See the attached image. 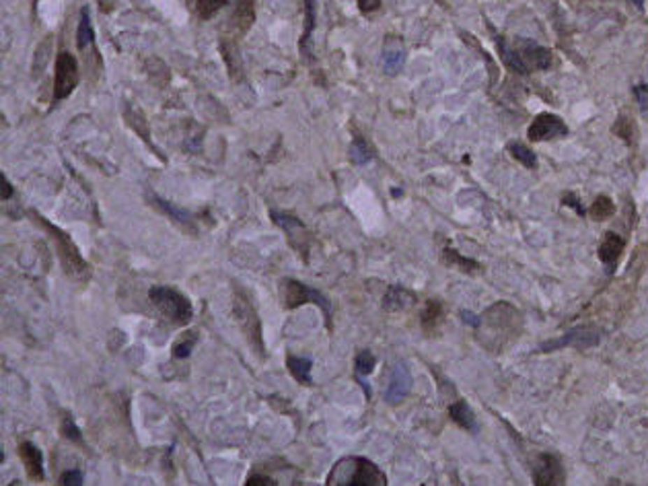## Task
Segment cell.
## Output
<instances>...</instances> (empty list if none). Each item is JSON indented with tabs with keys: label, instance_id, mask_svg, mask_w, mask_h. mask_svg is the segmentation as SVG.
<instances>
[{
	"label": "cell",
	"instance_id": "cell-1",
	"mask_svg": "<svg viewBox=\"0 0 648 486\" xmlns=\"http://www.w3.org/2000/svg\"><path fill=\"white\" fill-rule=\"evenodd\" d=\"M329 486H385V474L366 457H344L327 476Z\"/></svg>",
	"mask_w": 648,
	"mask_h": 486
},
{
	"label": "cell",
	"instance_id": "cell-2",
	"mask_svg": "<svg viewBox=\"0 0 648 486\" xmlns=\"http://www.w3.org/2000/svg\"><path fill=\"white\" fill-rule=\"evenodd\" d=\"M231 2L235 4V13L229 17V27L233 29V34L243 36L253 25V19H255V6L253 4H255V0H189L192 10L202 21H210L216 13H220Z\"/></svg>",
	"mask_w": 648,
	"mask_h": 486
},
{
	"label": "cell",
	"instance_id": "cell-3",
	"mask_svg": "<svg viewBox=\"0 0 648 486\" xmlns=\"http://www.w3.org/2000/svg\"><path fill=\"white\" fill-rule=\"evenodd\" d=\"M37 219V223L41 224L52 237H54V241H56V250H58V258H60V262H62V268H64V272L72 276L74 280H87L89 278V274H91V270H89V264L82 260V256H80V252H78V248L72 243V239L64 233V231H60L56 224L48 223L43 217H39V215H34Z\"/></svg>",
	"mask_w": 648,
	"mask_h": 486
},
{
	"label": "cell",
	"instance_id": "cell-4",
	"mask_svg": "<svg viewBox=\"0 0 648 486\" xmlns=\"http://www.w3.org/2000/svg\"><path fill=\"white\" fill-rule=\"evenodd\" d=\"M148 299L171 324L183 326L194 315V309H192L189 299L185 295H181L180 291L171 289V287H161V285L152 287L148 291Z\"/></svg>",
	"mask_w": 648,
	"mask_h": 486
},
{
	"label": "cell",
	"instance_id": "cell-5",
	"mask_svg": "<svg viewBox=\"0 0 648 486\" xmlns=\"http://www.w3.org/2000/svg\"><path fill=\"white\" fill-rule=\"evenodd\" d=\"M233 313L237 317V324L241 326L243 334L247 338L250 346L253 350L264 357V340H261V324H259V317L255 313V309L252 307V303L247 301V297L243 293H237L235 299H233Z\"/></svg>",
	"mask_w": 648,
	"mask_h": 486
},
{
	"label": "cell",
	"instance_id": "cell-6",
	"mask_svg": "<svg viewBox=\"0 0 648 486\" xmlns=\"http://www.w3.org/2000/svg\"><path fill=\"white\" fill-rule=\"evenodd\" d=\"M78 85V62L71 52H60L54 66V99L62 101L71 97Z\"/></svg>",
	"mask_w": 648,
	"mask_h": 486
},
{
	"label": "cell",
	"instance_id": "cell-7",
	"mask_svg": "<svg viewBox=\"0 0 648 486\" xmlns=\"http://www.w3.org/2000/svg\"><path fill=\"white\" fill-rule=\"evenodd\" d=\"M282 299L288 309H294L303 303H317L325 313V320L329 322V305L322 293L309 289L307 285L298 283V280H285L282 283Z\"/></svg>",
	"mask_w": 648,
	"mask_h": 486
},
{
	"label": "cell",
	"instance_id": "cell-8",
	"mask_svg": "<svg viewBox=\"0 0 648 486\" xmlns=\"http://www.w3.org/2000/svg\"><path fill=\"white\" fill-rule=\"evenodd\" d=\"M568 134V126L564 124L562 117L554 115V113H540L535 115V120L531 122L527 136L533 143H543V141H552V138H562Z\"/></svg>",
	"mask_w": 648,
	"mask_h": 486
},
{
	"label": "cell",
	"instance_id": "cell-9",
	"mask_svg": "<svg viewBox=\"0 0 648 486\" xmlns=\"http://www.w3.org/2000/svg\"><path fill=\"white\" fill-rule=\"evenodd\" d=\"M514 50L519 52L527 71H545L552 66V52L531 39H517Z\"/></svg>",
	"mask_w": 648,
	"mask_h": 486
},
{
	"label": "cell",
	"instance_id": "cell-10",
	"mask_svg": "<svg viewBox=\"0 0 648 486\" xmlns=\"http://www.w3.org/2000/svg\"><path fill=\"white\" fill-rule=\"evenodd\" d=\"M533 483L538 486L564 485V468L556 455L543 453L533 466Z\"/></svg>",
	"mask_w": 648,
	"mask_h": 486
},
{
	"label": "cell",
	"instance_id": "cell-11",
	"mask_svg": "<svg viewBox=\"0 0 648 486\" xmlns=\"http://www.w3.org/2000/svg\"><path fill=\"white\" fill-rule=\"evenodd\" d=\"M412 389V373L410 369L403 365V363H397L396 367L391 369L389 375V385H387V392H385V400L389 404H397L401 402Z\"/></svg>",
	"mask_w": 648,
	"mask_h": 486
},
{
	"label": "cell",
	"instance_id": "cell-12",
	"mask_svg": "<svg viewBox=\"0 0 648 486\" xmlns=\"http://www.w3.org/2000/svg\"><path fill=\"white\" fill-rule=\"evenodd\" d=\"M599 342V334L591 328H575L570 330L568 334L560 340H552V342H545L541 346L543 352L547 350H556V348H562V346H575V348H589V346H595Z\"/></svg>",
	"mask_w": 648,
	"mask_h": 486
},
{
	"label": "cell",
	"instance_id": "cell-13",
	"mask_svg": "<svg viewBox=\"0 0 648 486\" xmlns=\"http://www.w3.org/2000/svg\"><path fill=\"white\" fill-rule=\"evenodd\" d=\"M19 455L23 459V466L29 474V478L34 480H41L43 478V455L41 451L37 449V445L29 443V441H23L19 445Z\"/></svg>",
	"mask_w": 648,
	"mask_h": 486
},
{
	"label": "cell",
	"instance_id": "cell-14",
	"mask_svg": "<svg viewBox=\"0 0 648 486\" xmlns=\"http://www.w3.org/2000/svg\"><path fill=\"white\" fill-rule=\"evenodd\" d=\"M383 69L387 75H396L401 71L403 66V60H405V54H403V48L397 39H387L385 41V48H383Z\"/></svg>",
	"mask_w": 648,
	"mask_h": 486
},
{
	"label": "cell",
	"instance_id": "cell-15",
	"mask_svg": "<svg viewBox=\"0 0 648 486\" xmlns=\"http://www.w3.org/2000/svg\"><path fill=\"white\" fill-rule=\"evenodd\" d=\"M414 303H416V295L410 293L403 287H397V285L396 287H389V291L383 297V307L387 311H403V309L412 307Z\"/></svg>",
	"mask_w": 648,
	"mask_h": 486
},
{
	"label": "cell",
	"instance_id": "cell-16",
	"mask_svg": "<svg viewBox=\"0 0 648 486\" xmlns=\"http://www.w3.org/2000/svg\"><path fill=\"white\" fill-rule=\"evenodd\" d=\"M150 200H152V204L159 208V210H163L169 219H173L175 223L181 224L183 229H187V231H192L194 233V224H192V217L185 213V210H181L178 208L173 202H167V200H163V198H157V196H150Z\"/></svg>",
	"mask_w": 648,
	"mask_h": 486
},
{
	"label": "cell",
	"instance_id": "cell-17",
	"mask_svg": "<svg viewBox=\"0 0 648 486\" xmlns=\"http://www.w3.org/2000/svg\"><path fill=\"white\" fill-rule=\"evenodd\" d=\"M93 43H95V34H93V25H91V15H89V8L85 6L80 10V23H78V31H76V45H78L80 52H87V50H93Z\"/></svg>",
	"mask_w": 648,
	"mask_h": 486
},
{
	"label": "cell",
	"instance_id": "cell-18",
	"mask_svg": "<svg viewBox=\"0 0 648 486\" xmlns=\"http://www.w3.org/2000/svg\"><path fill=\"white\" fill-rule=\"evenodd\" d=\"M449 414H451V418H453L459 427L468 429L471 433H475V431L480 429V427H477V420H475V414L469 408V404L466 400H457L455 404H451Z\"/></svg>",
	"mask_w": 648,
	"mask_h": 486
},
{
	"label": "cell",
	"instance_id": "cell-19",
	"mask_svg": "<svg viewBox=\"0 0 648 486\" xmlns=\"http://www.w3.org/2000/svg\"><path fill=\"white\" fill-rule=\"evenodd\" d=\"M621 250H624V239L610 231V233H605V237L599 245V258H601V262L615 264Z\"/></svg>",
	"mask_w": 648,
	"mask_h": 486
},
{
	"label": "cell",
	"instance_id": "cell-20",
	"mask_svg": "<svg viewBox=\"0 0 648 486\" xmlns=\"http://www.w3.org/2000/svg\"><path fill=\"white\" fill-rule=\"evenodd\" d=\"M496 43H498V52H501V58H503V62L510 69V71H514V73H521V75H527L529 71H527V66H525V62L521 60V56H519V52L514 50V45L510 48L503 38H496Z\"/></svg>",
	"mask_w": 648,
	"mask_h": 486
},
{
	"label": "cell",
	"instance_id": "cell-21",
	"mask_svg": "<svg viewBox=\"0 0 648 486\" xmlns=\"http://www.w3.org/2000/svg\"><path fill=\"white\" fill-rule=\"evenodd\" d=\"M288 369L292 377L298 381V383H305L309 385L313 379H311V369H313V363L309 359H303V357H288Z\"/></svg>",
	"mask_w": 648,
	"mask_h": 486
},
{
	"label": "cell",
	"instance_id": "cell-22",
	"mask_svg": "<svg viewBox=\"0 0 648 486\" xmlns=\"http://www.w3.org/2000/svg\"><path fill=\"white\" fill-rule=\"evenodd\" d=\"M440 320H442V305L438 301H429L426 309L422 311V328L426 332H434L438 328Z\"/></svg>",
	"mask_w": 648,
	"mask_h": 486
},
{
	"label": "cell",
	"instance_id": "cell-23",
	"mask_svg": "<svg viewBox=\"0 0 648 486\" xmlns=\"http://www.w3.org/2000/svg\"><path fill=\"white\" fill-rule=\"evenodd\" d=\"M508 152H510L521 165H525L527 169H535L538 157H535L533 150L529 149V147H525L523 143H510V145H508Z\"/></svg>",
	"mask_w": 648,
	"mask_h": 486
},
{
	"label": "cell",
	"instance_id": "cell-24",
	"mask_svg": "<svg viewBox=\"0 0 648 486\" xmlns=\"http://www.w3.org/2000/svg\"><path fill=\"white\" fill-rule=\"evenodd\" d=\"M613 213H615V206H613L610 196H599V198L593 202L591 210H589V215H591L595 221H605V219L612 217Z\"/></svg>",
	"mask_w": 648,
	"mask_h": 486
},
{
	"label": "cell",
	"instance_id": "cell-25",
	"mask_svg": "<svg viewBox=\"0 0 648 486\" xmlns=\"http://www.w3.org/2000/svg\"><path fill=\"white\" fill-rule=\"evenodd\" d=\"M315 27V0H305V31L301 38V50H307V41L311 38V31Z\"/></svg>",
	"mask_w": 648,
	"mask_h": 486
},
{
	"label": "cell",
	"instance_id": "cell-26",
	"mask_svg": "<svg viewBox=\"0 0 648 486\" xmlns=\"http://www.w3.org/2000/svg\"><path fill=\"white\" fill-rule=\"evenodd\" d=\"M196 342H198V336H196L194 332H185L183 338H180V340L175 342V346H173V357H175V359H185V357H189V352H192V348L196 346Z\"/></svg>",
	"mask_w": 648,
	"mask_h": 486
},
{
	"label": "cell",
	"instance_id": "cell-27",
	"mask_svg": "<svg viewBox=\"0 0 648 486\" xmlns=\"http://www.w3.org/2000/svg\"><path fill=\"white\" fill-rule=\"evenodd\" d=\"M375 365H377V359H375V355L370 350H362L357 357V361H354V367H357V375L359 377H366V375L373 373Z\"/></svg>",
	"mask_w": 648,
	"mask_h": 486
},
{
	"label": "cell",
	"instance_id": "cell-28",
	"mask_svg": "<svg viewBox=\"0 0 648 486\" xmlns=\"http://www.w3.org/2000/svg\"><path fill=\"white\" fill-rule=\"evenodd\" d=\"M445 262L453 264V266H457V268H461V270H466V272H475V270L480 268V264L463 258V256H461L459 252H455V250H445Z\"/></svg>",
	"mask_w": 648,
	"mask_h": 486
},
{
	"label": "cell",
	"instance_id": "cell-29",
	"mask_svg": "<svg viewBox=\"0 0 648 486\" xmlns=\"http://www.w3.org/2000/svg\"><path fill=\"white\" fill-rule=\"evenodd\" d=\"M350 159H352L357 165H364V163H368V161L373 159V152H370V149L366 147V143H364L360 136L354 138V143H352V147H350Z\"/></svg>",
	"mask_w": 648,
	"mask_h": 486
},
{
	"label": "cell",
	"instance_id": "cell-30",
	"mask_svg": "<svg viewBox=\"0 0 648 486\" xmlns=\"http://www.w3.org/2000/svg\"><path fill=\"white\" fill-rule=\"evenodd\" d=\"M50 43H52V39L48 38L41 45H39V50H37V56H39V60L34 62V75H39L41 73V69L45 66V62H48V54H45V50L50 48Z\"/></svg>",
	"mask_w": 648,
	"mask_h": 486
},
{
	"label": "cell",
	"instance_id": "cell-31",
	"mask_svg": "<svg viewBox=\"0 0 648 486\" xmlns=\"http://www.w3.org/2000/svg\"><path fill=\"white\" fill-rule=\"evenodd\" d=\"M62 433H64V437H69L71 441L80 443V431L76 429V424L72 422L71 416H66V418L62 420Z\"/></svg>",
	"mask_w": 648,
	"mask_h": 486
},
{
	"label": "cell",
	"instance_id": "cell-32",
	"mask_svg": "<svg viewBox=\"0 0 648 486\" xmlns=\"http://www.w3.org/2000/svg\"><path fill=\"white\" fill-rule=\"evenodd\" d=\"M60 483H62V485L80 486V485H82V474H80L78 470H71V472H64V474H62V478H60Z\"/></svg>",
	"mask_w": 648,
	"mask_h": 486
},
{
	"label": "cell",
	"instance_id": "cell-33",
	"mask_svg": "<svg viewBox=\"0 0 648 486\" xmlns=\"http://www.w3.org/2000/svg\"><path fill=\"white\" fill-rule=\"evenodd\" d=\"M379 6H381V0H359V8L364 13V15L375 13Z\"/></svg>",
	"mask_w": 648,
	"mask_h": 486
},
{
	"label": "cell",
	"instance_id": "cell-34",
	"mask_svg": "<svg viewBox=\"0 0 648 486\" xmlns=\"http://www.w3.org/2000/svg\"><path fill=\"white\" fill-rule=\"evenodd\" d=\"M247 485L255 486V485H268V486H274L278 485L274 478H270V476H259V474H252L250 478H247Z\"/></svg>",
	"mask_w": 648,
	"mask_h": 486
},
{
	"label": "cell",
	"instance_id": "cell-35",
	"mask_svg": "<svg viewBox=\"0 0 648 486\" xmlns=\"http://www.w3.org/2000/svg\"><path fill=\"white\" fill-rule=\"evenodd\" d=\"M564 204H566V206H573L578 215H584V208L580 206V200L576 198L575 194H566V196H564Z\"/></svg>",
	"mask_w": 648,
	"mask_h": 486
},
{
	"label": "cell",
	"instance_id": "cell-36",
	"mask_svg": "<svg viewBox=\"0 0 648 486\" xmlns=\"http://www.w3.org/2000/svg\"><path fill=\"white\" fill-rule=\"evenodd\" d=\"M461 315H463V322L469 324V326H473V328L480 326V317H477V315H473V313H469V311H461Z\"/></svg>",
	"mask_w": 648,
	"mask_h": 486
},
{
	"label": "cell",
	"instance_id": "cell-37",
	"mask_svg": "<svg viewBox=\"0 0 648 486\" xmlns=\"http://www.w3.org/2000/svg\"><path fill=\"white\" fill-rule=\"evenodd\" d=\"M2 190H4V192H2V198H4V200H8V198L13 196V187H10V184H8L4 178H2Z\"/></svg>",
	"mask_w": 648,
	"mask_h": 486
}]
</instances>
